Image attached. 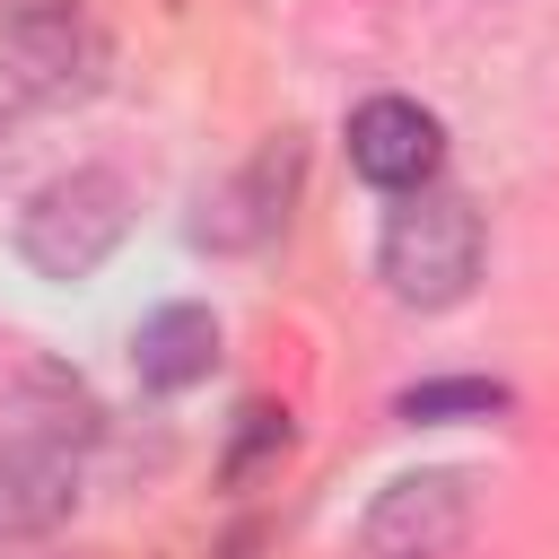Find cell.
I'll return each mask as SVG.
<instances>
[{
  "mask_svg": "<svg viewBox=\"0 0 559 559\" xmlns=\"http://www.w3.org/2000/svg\"><path fill=\"white\" fill-rule=\"evenodd\" d=\"M376 271H384V288L402 306H428V314L472 297V280H480V210L463 192H445V183L402 192V210L376 236Z\"/></svg>",
  "mask_w": 559,
  "mask_h": 559,
  "instance_id": "1",
  "label": "cell"
},
{
  "mask_svg": "<svg viewBox=\"0 0 559 559\" xmlns=\"http://www.w3.org/2000/svg\"><path fill=\"white\" fill-rule=\"evenodd\" d=\"M131 236V183L114 166H70L17 210V253L44 280H87Z\"/></svg>",
  "mask_w": 559,
  "mask_h": 559,
  "instance_id": "2",
  "label": "cell"
},
{
  "mask_svg": "<svg viewBox=\"0 0 559 559\" xmlns=\"http://www.w3.org/2000/svg\"><path fill=\"white\" fill-rule=\"evenodd\" d=\"M472 533V489L463 472H402L367 507V550L376 559H454Z\"/></svg>",
  "mask_w": 559,
  "mask_h": 559,
  "instance_id": "3",
  "label": "cell"
},
{
  "mask_svg": "<svg viewBox=\"0 0 559 559\" xmlns=\"http://www.w3.org/2000/svg\"><path fill=\"white\" fill-rule=\"evenodd\" d=\"M349 166L376 183V192H428L437 166H445V131L428 105L411 96H367L349 114Z\"/></svg>",
  "mask_w": 559,
  "mask_h": 559,
  "instance_id": "4",
  "label": "cell"
},
{
  "mask_svg": "<svg viewBox=\"0 0 559 559\" xmlns=\"http://www.w3.org/2000/svg\"><path fill=\"white\" fill-rule=\"evenodd\" d=\"M79 507V454L52 428L0 437V533H52Z\"/></svg>",
  "mask_w": 559,
  "mask_h": 559,
  "instance_id": "5",
  "label": "cell"
},
{
  "mask_svg": "<svg viewBox=\"0 0 559 559\" xmlns=\"http://www.w3.org/2000/svg\"><path fill=\"white\" fill-rule=\"evenodd\" d=\"M218 367V314L210 306H157L140 332H131V376L148 393H183Z\"/></svg>",
  "mask_w": 559,
  "mask_h": 559,
  "instance_id": "6",
  "label": "cell"
},
{
  "mask_svg": "<svg viewBox=\"0 0 559 559\" xmlns=\"http://www.w3.org/2000/svg\"><path fill=\"white\" fill-rule=\"evenodd\" d=\"M288 183H297V148H288V140H271V148H262V157H253L218 201H201V210H210V218H201V236H210V245H262V236L288 218Z\"/></svg>",
  "mask_w": 559,
  "mask_h": 559,
  "instance_id": "7",
  "label": "cell"
},
{
  "mask_svg": "<svg viewBox=\"0 0 559 559\" xmlns=\"http://www.w3.org/2000/svg\"><path fill=\"white\" fill-rule=\"evenodd\" d=\"M393 411L402 419H489V411H507V384H489V376H437V384H411Z\"/></svg>",
  "mask_w": 559,
  "mask_h": 559,
  "instance_id": "8",
  "label": "cell"
},
{
  "mask_svg": "<svg viewBox=\"0 0 559 559\" xmlns=\"http://www.w3.org/2000/svg\"><path fill=\"white\" fill-rule=\"evenodd\" d=\"M288 445V411H271V402H253L245 411V428H236V445H227V480H245L262 454H280Z\"/></svg>",
  "mask_w": 559,
  "mask_h": 559,
  "instance_id": "9",
  "label": "cell"
}]
</instances>
